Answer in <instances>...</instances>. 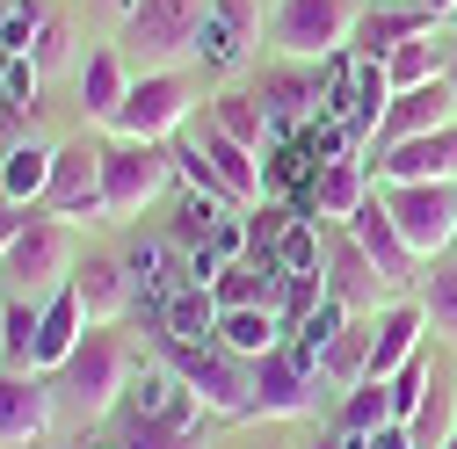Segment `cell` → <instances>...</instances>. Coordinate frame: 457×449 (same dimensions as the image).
Listing matches in <instances>:
<instances>
[{
    "mask_svg": "<svg viewBox=\"0 0 457 449\" xmlns=\"http://www.w3.org/2000/svg\"><path fill=\"white\" fill-rule=\"evenodd\" d=\"M73 290H80V305H87V319H95V326H117L138 283H131V268H124L117 254H87V261L73 268Z\"/></svg>",
    "mask_w": 457,
    "mask_h": 449,
    "instance_id": "20",
    "label": "cell"
},
{
    "mask_svg": "<svg viewBox=\"0 0 457 449\" xmlns=\"http://www.w3.org/2000/svg\"><path fill=\"white\" fill-rule=\"evenodd\" d=\"M385 210L414 261H443L457 247V182H385Z\"/></svg>",
    "mask_w": 457,
    "mask_h": 449,
    "instance_id": "6",
    "label": "cell"
},
{
    "mask_svg": "<svg viewBox=\"0 0 457 449\" xmlns=\"http://www.w3.org/2000/svg\"><path fill=\"white\" fill-rule=\"evenodd\" d=\"M167 370H175L196 406L218 420H254V363L233 348H167Z\"/></svg>",
    "mask_w": 457,
    "mask_h": 449,
    "instance_id": "4",
    "label": "cell"
},
{
    "mask_svg": "<svg viewBox=\"0 0 457 449\" xmlns=\"http://www.w3.org/2000/svg\"><path fill=\"white\" fill-rule=\"evenodd\" d=\"M450 449H457V435H450Z\"/></svg>",
    "mask_w": 457,
    "mask_h": 449,
    "instance_id": "48",
    "label": "cell"
},
{
    "mask_svg": "<svg viewBox=\"0 0 457 449\" xmlns=\"http://www.w3.org/2000/svg\"><path fill=\"white\" fill-rule=\"evenodd\" d=\"M428 29H436L428 8H370V15L356 22V59H392L399 44H414V37H428Z\"/></svg>",
    "mask_w": 457,
    "mask_h": 449,
    "instance_id": "25",
    "label": "cell"
},
{
    "mask_svg": "<svg viewBox=\"0 0 457 449\" xmlns=\"http://www.w3.org/2000/svg\"><path fill=\"white\" fill-rule=\"evenodd\" d=\"M124 94H131V73L117 59V44H87V59H80V117L87 124H117Z\"/></svg>",
    "mask_w": 457,
    "mask_h": 449,
    "instance_id": "19",
    "label": "cell"
},
{
    "mask_svg": "<svg viewBox=\"0 0 457 449\" xmlns=\"http://www.w3.org/2000/svg\"><path fill=\"white\" fill-rule=\"evenodd\" d=\"M392 420V399H385V384H349V399H341V435H378Z\"/></svg>",
    "mask_w": 457,
    "mask_h": 449,
    "instance_id": "35",
    "label": "cell"
},
{
    "mask_svg": "<svg viewBox=\"0 0 457 449\" xmlns=\"http://www.w3.org/2000/svg\"><path fill=\"white\" fill-rule=\"evenodd\" d=\"M204 15H211V0H138L124 22V44L138 51L145 73H175L182 59H196Z\"/></svg>",
    "mask_w": 457,
    "mask_h": 449,
    "instance_id": "3",
    "label": "cell"
},
{
    "mask_svg": "<svg viewBox=\"0 0 457 449\" xmlns=\"http://www.w3.org/2000/svg\"><path fill=\"white\" fill-rule=\"evenodd\" d=\"M218 298L211 290H175V298H167L160 305V333H167V348H218Z\"/></svg>",
    "mask_w": 457,
    "mask_h": 449,
    "instance_id": "23",
    "label": "cell"
},
{
    "mask_svg": "<svg viewBox=\"0 0 457 449\" xmlns=\"http://www.w3.org/2000/svg\"><path fill=\"white\" fill-rule=\"evenodd\" d=\"M327 290L349 305V312H378V298L392 290L385 275H378V261L356 247V233H349V224H341V233L327 240Z\"/></svg>",
    "mask_w": 457,
    "mask_h": 449,
    "instance_id": "17",
    "label": "cell"
},
{
    "mask_svg": "<svg viewBox=\"0 0 457 449\" xmlns=\"http://www.w3.org/2000/svg\"><path fill=\"white\" fill-rule=\"evenodd\" d=\"M262 109H269V124L276 131H305L312 117H320V73L305 66V59H276V66H262Z\"/></svg>",
    "mask_w": 457,
    "mask_h": 449,
    "instance_id": "12",
    "label": "cell"
},
{
    "mask_svg": "<svg viewBox=\"0 0 457 449\" xmlns=\"http://www.w3.org/2000/svg\"><path fill=\"white\" fill-rule=\"evenodd\" d=\"M37 87H44L37 59H8V80H0V117H8V124H29V117H37Z\"/></svg>",
    "mask_w": 457,
    "mask_h": 449,
    "instance_id": "38",
    "label": "cell"
},
{
    "mask_svg": "<svg viewBox=\"0 0 457 449\" xmlns=\"http://www.w3.org/2000/svg\"><path fill=\"white\" fill-rule=\"evenodd\" d=\"M421 333H428V305L421 298H399L378 312V341H370V384L399 377L414 355H421Z\"/></svg>",
    "mask_w": 457,
    "mask_h": 449,
    "instance_id": "16",
    "label": "cell"
},
{
    "mask_svg": "<svg viewBox=\"0 0 457 449\" xmlns=\"http://www.w3.org/2000/svg\"><path fill=\"white\" fill-rule=\"evenodd\" d=\"M283 333H291V319H283L276 305H240V312L218 319V348H233V355L262 363L269 348H283Z\"/></svg>",
    "mask_w": 457,
    "mask_h": 449,
    "instance_id": "24",
    "label": "cell"
},
{
    "mask_svg": "<svg viewBox=\"0 0 457 449\" xmlns=\"http://www.w3.org/2000/svg\"><path fill=\"white\" fill-rule=\"evenodd\" d=\"M124 449H204L189 428H131V442Z\"/></svg>",
    "mask_w": 457,
    "mask_h": 449,
    "instance_id": "42",
    "label": "cell"
},
{
    "mask_svg": "<svg viewBox=\"0 0 457 449\" xmlns=\"http://www.w3.org/2000/svg\"><path fill=\"white\" fill-rule=\"evenodd\" d=\"M305 449H363V435H341V428H334V435H320V442H305Z\"/></svg>",
    "mask_w": 457,
    "mask_h": 449,
    "instance_id": "45",
    "label": "cell"
},
{
    "mask_svg": "<svg viewBox=\"0 0 457 449\" xmlns=\"http://www.w3.org/2000/svg\"><path fill=\"white\" fill-rule=\"evenodd\" d=\"M421 305H428V326L457 341V268H436V275H421Z\"/></svg>",
    "mask_w": 457,
    "mask_h": 449,
    "instance_id": "40",
    "label": "cell"
},
{
    "mask_svg": "<svg viewBox=\"0 0 457 449\" xmlns=\"http://www.w3.org/2000/svg\"><path fill=\"white\" fill-rule=\"evenodd\" d=\"M51 391H73V406L87 420H102L131 391V341H124V326H87V341L66 355V370H59Z\"/></svg>",
    "mask_w": 457,
    "mask_h": 449,
    "instance_id": "1",
    "label": "cell"
},
{
    "mask_svg": "<svg viewBox=\"0 0 457 449\" xmlns=\"http://www.w3.org/2000/svg\"><path fill=\"white\" fill-rule=\"evenodd\" d=\"M312 384H320V377H312L291 348H269V355L254 363V413H262V420H305L312 399H320Z\"/></svg>",
    "mask_w": 457,
    "mask_h": 449,
    "instance_id": "10",
    "label": "cell"
},
{
    "mask_svg": "<svg viewBox=\"0 0 457 449\" xmlns=\"http://www.w3.org/2000/svg\"><path fill=\"white\" fill-rule=\"evenodd\" d=\"M95 8H102V15H117V22H131V8H138V0H95Z\"/></svg>",
    "mask_w": 457,
    "mask_h": 449,
    "instance_id": "46",
    "label": "cell"
},
{
    "mask_svg": "<svg viewBox=\"0 0 457 449\" xmlns=\"http://www.w3.org/2000/svg\"><path fill=\"white\" fill-rule=\"evenodd\" d=\"M363 449H414V435H407V428H399V420H385L378 435H363Z\"/></svg>",
    "mask_w": 457,
    "mask_h": 449,
    "instance_id": "44",
    "label": "cell"
},
{
    "mask_svg": "<svg viewBox=\"0 0 457 449\" xmlns=\"http://www.w3.org/2000/svg\"><path fill=\"white\" fill-rule=\"evenodd\" d=\"M37 326H44L37 298L0 305V355H8V370H37Z\"/></svg>",
    "mask_w": 457,
    "mask_h": 449,
    "instance_id": "32",
    "label": "cell"
},
{
    "mask_svg": "<svg viewBox=\"0 0 457 449\" xmlns=\"http://www.w3.org/2000/svg\"><path fill=\"white\" fill-rule=\"evenodd\" d=\"M414 8H428V15L443 22V15H457V0H414Z\"/></svg>",
    "mask_w": 457,
    "mask_h": 449,
    "instance_id": "47",
    "label": "cell"
},
{
    "mask_svg": "<svg viewBox=\"0 0 457 449\" xmlns=\"http://www.w3.org/2000/svg\"><path fill=\"white\" fill-rule=\"evenodd\" d=\"M276 275H320V233H312V217H291V224H283Z\"/></svg>",
    "mask_w": 457,
    "mask_h": 449,
    "instance_id": "37",
    "label": "cell"
},
{
    "mask_svg": "<svg viewBox=\"0 0 457 449\" xmlns=\"http://www.w3.org/2000/svg\"><path fill=\"white\" fill-rule=\"evenodd\" d=\"M51 428V384L37 370H0V442H37Z\"/></svg>",
    "mask_w": 457,
    "mask_h": 449,
    "instance_id": "18",
    "label": "cell"
},
{
    "mask_svg": "<svg viewBox=\"0 0 457 449\" xmlns=\"http://www.w3.org/2000/svg\"><path fill=\"white\" fill-rule=\"evenodd\" d=\"M167 261H175V247H167V240H131V254H124V268H131V283L145 290V298H175V290H167Z\"/></svg>",
    "mask_w": 457,
    "mask_h": 449,
    "instance_id": "36",
    "label": "cell"
},
{
    "mask_svg": "<svg viewBox=\"0 0 457 449\" xmlns=\"http://www.w3.org/2000/svg\"><path fill=\"white\" fill-rule=\"evenodd\" d=\"M175 182V152L167 145H138V138H117L102 159V217H138L145 203H160V189Z\"/></svg>",
    "mask_w": 457,
    "mask_h": 449,
    "instance_id": "7",
    "label": "cell"
},
{
    "mask_svg": "<svg viewBox=\"0 0 457 449\" xmlns=\"http://www.w3.org/2000/svg\"><path fill=\"white\" fill-rule=\"evenodd\" d=\"M73 268H80L73 217H29L22 233H15V247H8V261H0V275H8L22 298H37V305H44L51 290H66Z\"/></svg>",
    "mask_w": 457,
    "mask_h": 449,
    "instance_id": "2",
    "label": "cell"
},
{
    "mask_svg": "<svg viewBox=\"0 0 457 449\" xmlns=\"http://www.w3.org/2000/svg\"><path fill=\"white\" fill-rule=\"evenodd\" d=\"M363 203H370V167H363L356 152L327 159L320 175H312V210H320L327 224H349V217H356Z\"/></svg>",
    "mask_w": 457,
    "mask_h": 449,
    "instance_id": "22",
    "label": "cell"
},
{
    "mask_svg": "<svg viewBox=\"0 0 457 449\" xmlns=\"http://www.w3.org/2000/svg\"><path fill=\"white\" fill-rule=\"evenodd\" d=\"M349 319H356V312H349V305H341V298L327 290V298H320L305 319H291V341H283V348H291V355H298V363L320 377V363H327V348H334V333L349 326Z\"/></svg>",
    "mask_w": 457,
    "mask_h": 449,
    "instance_id": "26",
    "label": "cell"
},
{
    "mask_svg": "<svg viewBox=\"0 0 457 449\" xmlns=\"http://www.w3.org/2000/svg\"><path fill=\"white\" fill-rule=\"evenodd\" d=\"M87 305H80V290L66 283V290H51L44 298V326H37V370H66V355L87 341Z\"/></svg>",
    "mask_w": 457,
    "mask_h": 449,
    "instance_id": "21",
    "label": "cell"
},
{
    "mask_svg": "<svg viewBox=\"0 0 457 449\" xmlns=\"http://www.w3.org/2000/svg\"><path fill=\"white\" fill-rule=\"evenodd\" d=\"M51 152H59V145H37V138H22L8 159H0V196H8V203H44V189H51Z\"/></svg>",
    "mask_w": 457,
    "mask_h": 449,
    "instance_id": "29",
    "label": "cell"
},
{
    "mask_svg": "<svg viewBox=\"0 0 457 449\" xmlns=\"http://www.w3.org/2000/svg\"><path fill=\"white\" fill-rule=\"evenodd\" d=\"M378 175L385 182H457V124L399 138V145H378Z\"/></svg>",
    "mask_w": 457,
    "mask_h": 449,
    "instance_id": "13",
    "label": "cell"
},
{
    "mask_svg": "<svg viewBox=\"0 0 457 449\" xmlns=\"http://www.w3.org/2000/svg\"><path fill=\"white\" fill-rule=\"evenodd\" d=\"M370 341H378V319H349L334 333V348H327V363H320V377H334V384H363L370 377Z\"/></svg>",
    "mask_w": 457,
    "mask_h": 449,
    "instance_id": "31",
    "label": "cell"
},
{
    "mask_svg": "<svg viewBox=\"0 0 457 449\" xmlns=\"http://www.w3.org/2000/svg\"><path fill=\"white\" fill-rule=\"evenodd\" d=\"M407 435H414V449H450V435H457V391L436 377L428 384V399H421V413L407 420Z\"/></svg>",
    "mask_w": 457,
    "mask_h": 449,
    "instance_id": "34",
    "label": "cell"
},
{
    "mask_svg": "<svg viewBox=\"0 0 457 449\" xmlns=\"http://www.w3.org/2000/svg\"><path fill=\"white\" fill-rule=\"evenodd\" d=\"M22 224H29V210L0 196V261H8V247H15V233H22Z\"/></svg>",
    "mask_w": 457,
    "mask_h": 449,
    "instance_id": "43",
    "label": "cell"
},
{
    "mask_svg": "<svg viewBox=\"0 0 457 449\" xmlns=\"http://www.w3.org/2000/svg\"><path fill=\"white\" fill-rule=\"evenodd\" d=\"M349 233H356V247L378 261V275L392 290H414L421 283V261H414V247L399 240V224H392V210H385V196H370L356 217H349Z\"/></svg>",
    "mask_w": 457,
    "mask_h": 449,
    "instance_id": "11",
    "label": "cell"
},
{
    "mask_svg": "<svg viewBox=\"0 0 457 449\" xmlns=\"http://www.w3.org/2000/svg\"><path fill=\"white\" fill-rule=\"evenodd\" d=\"M428 384H436V377H428V363H421V355H414L407 370H399V377H385V399H392V420H399V428H407V420L421 413Z\"/></svg>",
    "mask_w": 457,
    "mask_h": 449,
    "instance_id": "39",
    "label": "cell"
},
{
    "mask_svg": "<svg viewBox=\"0 0 457 449\" xmlns=\"http://www.w3.org/2000/svg\"><path fill=\"white\" fill-rule=\"evenodd\" d=\"M211 131L240 138V145H254V152H262V138H276V124H269V109H262L254 87H218V94H211Z\"/></svg>",
    "mask_w": 457,
    "mask_h": 449,
    "instance_id": "27",
    "label": "cell"
},
{
    "mask_svg": "<svg viewBox=\"0 0 457 449\" xmlns=\"http://www.w3.org/2000/svg\"><path fill=\"white\" fill-rule=\"evenodd\" d=\"M189 109H196V80H189V73H138L109 131H117V138H138V145H167V138L189 124Z\"/></svg>",
    "mask_w": 457,
    "mask_h": 449,
    "instance_id": "8",
    "label": "cell"
},
{
    "mask_svg": "<svg viewBox=\"0 0 457 449\" xmlns=\"http://www.w3.org/2000/svg\"><path fill=\"white\" fill-rule=\"evenodd\" d=\"M102 159L109 145L102 138H66L51 152V189H44V210L51 217H102Z\"/></svg>",
    "mask_w": 457,
    "mask_h": 449,
    "instance_id": "9",
    "label": "cell"
},
{
    "mask_svg": "<svg viewBox=\"0 0 457 449\" xmlns=\"http://www.w3.org/2000/svg\"><path fill=\"white\" fill-rule=\"evenodd\" d=\"M276 290H283V275H276V261H233L211 283V298H218V312H240V305H276Z\"/></svg>",
    "mask_w": 457,
    "mask_h": 449,
    "instance_id": "30",
    "label": "cell"
},
{
    "mask_svg": "<svg viewBox=\"0 0 457 449\" xmlns=\"http://www.w3.org/2000/svg\"><path fill=\"white\" fill-rule=\"evenodd\" d=\"M356 22H363V0H276L269 37H276L283 59H305V66H312V59L349 51Z\"/></svg>",
    "mask_w": 457,
    "mask_h": 449,
    "instance_id": "5",
    "label": "cell"
},
{
    "mask_svg": "<svg viewBox=\"0 0 457 449\" xmlns=\"http://www.w3.org/2000/svg\"><path fill=\"white\" fill-rule=\"evenodd\" d=\"M443 59H450V51H443V37H436V29H428V37H414V44H399L392 59H385L392 94H399V87H428V80H443Z\"/></svg>",
    "mask_w": 457,
    "mask_h": 449,
    "instance_id": "33",
    "label": "cell"
},
{
    "mask_svg": "<svg viewBox=\"0 0 457 449\" xmlns=\"http://www.w3.org/2000/svg\"><path fill=\"white\" fill-rule=\"evenodd\" d=\"M254 29H262V8H254V0H211L204 37H196V59H204V73H233V66L247 59Z\"/></svg>",
    "mask_w": 457,
    "mask_h": 449,
    "instance_id": "15",
    "label": "cell"
},
{
    "mask_svg": "<svg viewBox=\"0 0 457 449\" xmlns=\"http://www.w3.org/2000/svg\"><path fill=\"white\" fill-rule=\"evenodd\" d=\"M196 145L211 152V167H218V182L233 189V203H262V159H254V145L225 138V131H211V124H204V138H196Z\"/></svg>",
    "mask_w": 457,
    "mask_h": 449,
    "instance_id": "28",
    "label": "cell"
},
{
    "mask_svg": "<svg viewBox=\"0 0 457 449\" xmlns=\"http://www.w3.org/2000/svg\"><path fill=\"white\" fill-rule=\"evenodd\" d=\"M29 59H37V73H59V66L73 59V29H66L59 15H51V22H44V37H37V51H29Z\"/></svg>",
    "mask_w": 457,
    "mask_h": 449,
    "instance_id": "41",
    "label": "cell"
},
{
    "mask_svg": "<svg viewBox=\"0 0 457 449\" xmlns=\"http://www.w3.org/2000/svg\"><path fill=\"white\" fill-rule=\"evenodd\" d=\"M443 124H457V87H450V73L428 80V87H399L392 109H385V124H378V145L421 138V131H443Z\"/></svg>",
    "mask_w": 457,
    "mask_h": 449,
    "instance_id": "14",
    "label": "cell"
}]
</instances>
